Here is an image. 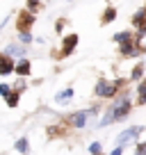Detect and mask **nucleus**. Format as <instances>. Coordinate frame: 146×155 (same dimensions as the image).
<instances>
[{"label":"nucleus","mask_w":146,"mask_h":155,"mask_svg":"<svg viewBox=\"0 0 146 155\" xmlns=\"http://www.w3.org/2000/svg\"><path fill=\"white\" fill-rule=\"evenodd\" d=\"M141 55H146V41L141 44Z\"/></svg>","instance_id":"27"},{"label":"nucleus","mask_w":146,"mask_h":155,"mask_svg":"<svg viewBox=\"0 0 146 155\" xmlns=\"http://www.w3.org/2000/svg\"><path fill=\"white\" fill-rule=\"evenodd\" d=\"M137 96H139V94H146V78H144V80H139V82H137Z\"/></svg>","instance_id":"21"},{"label":"nucleus","mask_w":146,"mask_h":155,"mask_svg":"<svg viewBox=\"0 0 146 155\" xmlns=\"http://www.w3.org/2000/svg\"><path fill=\"white\" fill-rule=\"evenodd\" d=\"M7 55H18V57H21V55H23V48L16 46V44H12L9 48H7Z\"/></svg>","instance_id":"20"},{"label":"nucleus","mask_w":146,"mask_h":155,"mask_svg":"<svg viewBox=\"0 0 146 155\" xmlns=\"http://www.w3.org/2000/svg\"><path fill=\"white\" fill-rule=\"evenodd\" d=\"M73 98V89L68 87V89H64V91H59L57 96H55V103H68Z\"/></svg>","instance_id":"15"},{"label":"nucleus","mask_w":146,"mask_h":155,"mask_svg":"<svg viewBox=\"0 0 146 155\" xmlns=\"http://www.w3.org/2000/svg\"><path fill=\"white\" fill-rule=\"evenodd\" d=\"M78 34H66V37L62 39V48H59V55L57 57H68V55L75 50V46H78Z\"/></svg>","instance_id":"4"},{"label":"nucleus","mask_w":146,"mask_h":155,"mask_svg":"<svg viewBox=\"0 0 146 155\" xmlns=\"http://www.w3.org/2000/svg\"><path fill=\"white\" fill-rule=\"evenodd\" d=\"M132 39H135V34H132L130 30H121V32H117L112 37V41L119 44V46H123V44H128V41H132Z\"/></svg>","instance_id":"10"},{"label":"nucleus","mask_w":146,"mask_h":155,"mask_svg":"<svg viewBox=\"0 0 146 155\" xmlns=\"http://www.w3.org/2000/svg\"><path fill=\"white\" fill-rule=\"evenodd\" d=\"M146 126H130V128H123L121 132L117 135V139H114V144L117 146H128V144H137L139 141V137L144 135Z\"/></svg>","instance_id":"3"},{"label":"nucleus","mask_w":146,"mask_h":155,"mask_svg":"<svg viewBox=\"0 0 146 155\" xmlns=\"http://www.w3.org/2000/svg\"><path fill=\"white\" fill-rule=\"evenodd\" d=\"M18 98H21L18 91H12L9 96H7V105H9V107H16V105H18Z\"/></svg>","instance_id":"18"},{"label":"nucleus","mask_w":146,"mask_h":155,"mask_svg":"<svg viewBox=\"0 0 146 155\" xmlns=\"http://www.w3.org/2000/svg\"><path fill=\"white\" fill-rule=\"evenodd\" d=\"M119 55H121V57H137V55H141V46L132 39V41H128V44L119 46Z\"/></svg>","instance_id":"6"},{"label":"nucleus","mask_w":146,"mask_h":155,"mask_svg":"<svg viewBox=\"0 0 146 155\" xmlns=\"http://www.w3.org/2000/svg\"><path fill=\"white\" fill-rule=\"evenodd\" d=\"M130 23H132V28H139V25L146 23V7H139V9L130 16Z\"/></svg>","instance_id":"11"},{"label":"nucleus","mask_w":146,"mask_h":155,"mask_svg":"<svg viewBox=\"0 0 146 155\" xmlns=\"http://www.w3.org/2000/svg\"><path fill=\"white\" fill-rule=\"evenodd\" d=\"M132 155H146V141H137L132 148Z\"/></svg>","instance_id":"19"},{"label":"nucleus","mask_w":146,"mask_h":155,"mask_svg":"<svg viewBox=\"0 0 146 155\" xmlns=\"http://www.w3.org/2000/svg\"><path fill=\"white\" fill-rule=\"evenodd\" d=\"M144 7H146V5H144Z\"/></svg>","instance_id":"29"},{"label":"nucleus","mask_w":146,"mask_h":155,"mask_svg":"<svg viewBox=\"0 0 146 155\" xmlns=\"http://www.w3.org/2000/svg\"><path fill=\"white\" fill-rule=\"evenodd\" d=\"M112 123H114V110H112V105H110V107L103 110V116L98 119L96 128H107V126H112Z\"/></svg>","instance_id":"9"},{"label":"nucleus","mask_w":146,"mask_h":155,"mask_svg":"<svg viewBox=\"0 0 146 155\" xmlns=\"http://www.w3.org/2000/svg\"><path fill=\"white\" fill-rule=\"evenodd\" d=\"M32 23H34L32 12H21V14H18V30H21V32H30Z\"/></svg>","instance_id":"7"},{"label":"nucleus","mask_w":146,"mask_h":155,"mask_svg":"<svg viewBox=\"0 0 146 155\" xmlns=\"http://www.w3.org/2000/svg\"><path fill=\"white\" fill-rule=\"evenodd\" d=\"M89 153L91 155H103V144L101 141H91V144H89Z\"/></svg>","instance_id":"17"},{"label":"nucleus","mask_w":146,"mask_h":155,"mask_svg":"<svg viewBox=\"0 0 146 155\" xmlns=\"http://www.w3.org/2000/svg\"><path fill=\"white\" fill-rule=\"evenodd\" d=\"M9 73H16V64L12 62L9 55H0V75H9Z\"/></svg>","instance_id":"8"},{"label":"nucleus","mask_w":146,"mask_h":155,"mask_svg":"<svg viewBox=\"0 0 146 155\" xmlns=\"http://www.w3.org/2000/svg\"><path fill=\"white\" fill-rule=\"evenodd\" d=\"M112 110H114V123L126 121L128 116L135 110V101H132V91L130 89H123L117 98L112 101Z\"/></svg>","instance_id":"2"},{"label":"nucleus","mask_w":146,"mask_h":155,"mask_svg":"<svg viewBox=\"0 0 146 155\" xmlns=\"http://www.w3.org/2000/svg\"><path fill=\"white\" fill-rule=\"evenodd\" d=\"M103 155H105V153H103Z\"/></svg>","instance_id":"28"},{"label":"nucleus","mask_w":146,"mask_h":155,"mask_svg":"<svg viewBox=\"0 0 146 155\" xmlns=\"http://www.w3.org/2000/svg\"><path fill=\"white\" fill-rule=\"evenodd\" d=\"M135 105H137V107H144V105H146V94H139V96H135Z\"/></svg>","instance_id":"22"},{"label":"nucleus","mask_w":146,"mask_h":155,"mask_svg":"<svg viewBox=\"0 0 146 155\" xmlns=\"http://www.w3.org/2000/svg\"><path fill=\"white\" fill-rule=\"evenodd\" d=\"M87 121H89L87 110L73 112V114H68V116H66V123H68L71 128H85V126H87Z\"/></svg>","instance_id":"5"},{"label":"nucleus","mask_w":146,"mask_h":155,"mask_svg":"<svg viewBox=\"0 0 146 155\" xmlns=\"http://www.w3.org/2000/svg\"><path fill=\"white\" fill-rule=\"evenodd\" d=\"M130 82H139V80H144V64H135V66L130 68V78H128Z\"/></svg>","instance_id":"12"},{"label":"nucleus","mask_w":146,"mask_h":155,"mask_svg":"<svg viewBox=\"0 0 146 155\" xmlns=\"http://www.w3.org/2000/svg\"><path fill=\"white\" fill-rule=\"evenodd\" d=\"M28 7H30V12H34L39 7V0H28Z\"/></svg>","instance_id":"25"},{"label":"nucleus","mask_w":146,"mask_h":155,"mask_svg":"<svg viewBox=\"0 0 146 155\" xmlns=\"http://www.w3.org/2000/svg\"><path fill=\"white\" fill-rule=\"evenodd\" d=\"M9 94H12V87H9V84H0V96H9Z\"/></svg>","instance_id":"23"},{"label":"nucleus","mask_w":146,"mask_h":155,"mask_svg":"<svg viewBox=\"0 0 146 155\" xmlns=\"http://www.w3.org/2000/svg\"><path fill=\"white\" fill-rule=\"evenodd\" d=\"M123 89H126V80H123V78H114V80L101 78L96 82V87H94V96L103 98V101H114Z\"/></svg>","instance_id":"1"},{"label":"nucleus","mask_w":146,"mask_h":155,"mask_svg":"<svg viewBox=\"0 0 146 155\" xmlns=\"http://www.w3.org/2000/svg\"><path fill=\"white\" fill-rule=\"evenodd\" d=\"M110 155H123V148H121V146H114V148H112V153H110Z\"/></svg>","instance_id":"26"},{"label":"nucleus","mask_w":146,"mask_h":155,"mask_svg":"<svg viewBox=\"0 0 146 155\" xmlns=\"http://www.w3.org/2000/svg\"><path fill=\"white\" fill-rule=\"evenodd\" d=\"M117 7H105V12H103V16H101V23L103 25H110L114 18H117Z\"/></svg>","instance_id":"13"},{"label":"nucleus","mask_w":146,"mask_h":155,"mask_svg":"<svg viewBox=\"0 0 146 155\" xmlns=\"http://www.w3.org/2000/svg\"><path fill=\"white\" fill-rule=\"evenodd\" d=\"M28 148H30V141L25 139V137H21V139L16 141V150H18V153H28Z\"/></svg>","instance_id":"16"},{"label":"nucleus","mask_w":146,"mask_h":155,"mask_svg":"<svg viewBox=\"0 0 146 155\" xmlns=\"http://www.w3.org/2000/svg\"><path fill=\"white\" fill-rule=\"evenodd\" d=\"M30 71H32V64H30V59H18V64H16V75H30Z\"/></svg>","instance_id":"14"},{"label":"nucleus","mask_w":146,"mask_h":155,"mask_svg":"<svg viewBox=\"0 0 146 155\" xmlns=\"http://www.w3.org/2000/svg\"><path fill=\"white\" fill-rule=\"evenodd\" d=\"M21 41H23V44H30V41H32V34L30 32H21Z\"/></svg>","instance_id":"24"}]
</instances>
